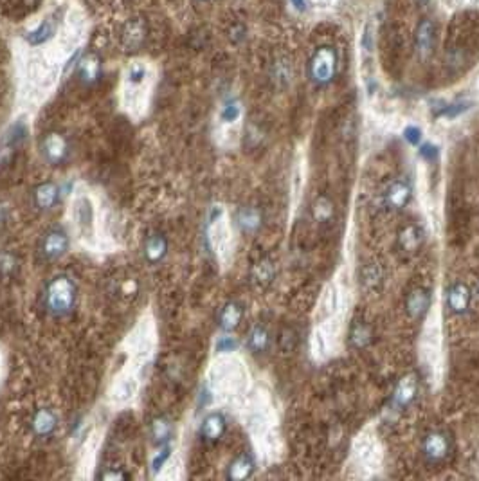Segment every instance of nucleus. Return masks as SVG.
I'll return each instance as SVG.
<instances>
[{
	"label": "nucleus",
	"mask_w": 479,
	"mask_h": 481,
	"mask_svg": "<svg viewBox=\"0 0 479 481\" xmlns=\"http://www.w3.org/2000/svg\"><path fill=\"white\" fill-rule=\"evenodd\" d=\"M78 300V287L74 280L67 274H58L49 282L44 296L47 312L55 318H64L73 312Z\"/></svg>",
	"instance_id": "obj_1"
},
{
	"label": "nucleus",
	"mask_w": 479,
	"mask_h": 481,
	"mask_svg": "<svg viewBox=\"0 0 479 481\" xmlns=\"http://www.w3.org/2000/svg\"><path fill=\"white\" fill-rule=\"evenodd\" d=\"M339 55L334 46H319L308 62V78L316 87H328L337 76Z\"/></svg>",
	"instance_id": "obj_2"
},
{
	"label": "nucleus",
	"mask_w": 479,
	"mask_h": 481,
	"mask_svg": "<svg viewBox=\"0 0 479 481\" xmlns=\"http://www.w3.org/2000/svg\"><path fill=\"white\" fill-rule=\"evenodd\" d=\"M422 456L429 465H442L449 460L452 451L451 435L443 429H433L422 438Z\"/></svg>",
	"instance_id": "obj_3"
},
{
	"label": "nucleus",
	"mask_w": 479,
	"mask_h": 481,
	"mask_svg": "<svg viewBox=\"0 0 479 481\" xmlns=\"http://www.w3.org/2000/svg\"><path fill=\"white\" fill-rule=\"evenodd\" d=\"M416 397H418V379L413 373H407L395 386L393 395H391V406L397 411H404V409L411 408Z\"/></svg>",
	"instance_id": "obj_4"
},
{
	"label": "nucleus",
	"mask_w": 479,
	"mask_h": 481,
	"mask_svg": "<svg viewBox=\"0 0 479 481\" xmlns=\"http://www.w3.org/2000/svg\"><path fill=\"white\" fill-rule=\"evenodd\" d=\"M413 197V188L411 184L404 179H395L388 184V188L384 190V206L391 211H400V209L406 208L409 202H411Z\"/></svg>",
	"instance_id": "obj_5"
},
{
	"label": "nucleus",
	"mask_w": 479,
	"mask_h": 481,
	"mask_svg": "<svg viewBox=\"0 0 479 481\" xmlns=\"http://www.w3.org/2000/svg\"><path fill=\"white\" fill-rule=\"evenodd\" d=\"M472 303V292L470 287L463 282H454L449 285L447 292H445V305H447L449 312L454 316H465Z\"/></svg>",
	"instance_id": "obj_6"
},
{
	"label": "nucleus",
	"mask_w": 479,
	"mask_h": 481,
	"mask_svg": "<svg viewBox=\"0 0 479 481\" xmlns=\"http://www.w3.org/2000/svg\"><path fill=\"white\" fill-rule=\"evenodd\" d=\"M40 152L49 164L65 163L69 157L67 139L60 134H47L40 145Z\"/></svg>",
	"instance_id": "obj_7"
},
{
	"label": "nucleus",
	"mask_w": 479,
	"mask_h": 481,
	"mask_svg": "<svg viewBox=\"0 0 479 481\" xmlns=\"http://www.w3.org/2000/svg\"><path fill=\"white\" fill-rule=\"evenodd\" d=\"M424 246V231L416 224H407L397 235L398 251L406 256L416 255Z\"/></svg>",
	"instance_id": "obj_8"
},
{
	"label": "nucleus",
	"mask_w": 479,
	"mask_h": 481,
	"mask_svg": "<svg viewBox=\"0 0 479 481\" xmlns=\"http://www.w3.org/2000/svg\"><path fill=\"white\" fill-rule=\"evenodd\" d=\"M42 255L47 260H60L67 255L69 236L64 229H51L42 240Z\"/></svg>",
	"instance_id": "obj_9"
},
{
	"label": "nucleus",
	"mask_w": 479,
	"mask_h": 481,
	"mask_svg": "<svg viewBox=\"0 0 479 481\" xmlns=\"http://www.w3.org/2000/svg\"><path fill=\"white\" fill-rule=\"evenodd\" d=\"M434 42H436V31L434 24L429 19H424L418 22L415 31V49L416 55L422 60H427L434 51Z\"/></svg>",
	"instance_id": "obj_10"
},
{
	"label": "nucleus",
	"mask_w": 479,
	"mask_h": 481,
	"mask_svg": "<svg viewBox=\"0 0 479 481\" xmlns=\"http://www.w3.org/2000/svg\"><path fill=\"white\" fill-rule=\"evenodd\" d=\"M431 291L425 287H416L406 296V314L411 319H422L431 309Z\"/></svg>",
	"instance_id": "obj_11"
},
{
	"label": "nucleus",
	"mask_w": 479,
	"mask_h": 481,
	"mask_svg": "<svg viewBox=\"0 0 479 481\" xmlns=\"http://www.w3.org/2000/svg\"><path fill=\"white\" fill-rule=\"evenodd\" d=\"M227 431V420L226 417L218 411L215 413H209L208 417L202 420V426H200V436H202L204 442L208 444H217L224 438Z\"/></svg>",
	"instance_id": "obj_12"
},
{
	"label": "nucleus",
	"mask_w": 479,
	"mask_h": 481,
	"mask_svg": "<svg viewBox=\"0 0 479 481\" xmlns=\"http://www.w3.org/2000/svg\"><path fill=\"white\" fill-rule=\"evenodd\" d=\"M373 341H375V332H373L370 323L361 321V319L352 323V327L348 330V345L353 350L361 352V350L370 348L373 345Z\"/></svg>",
	"instance_id": "obj_13"
},
{
	"label": "nucleus",
	"mask_w": 479,
	"mask_h": 481,
	"mask_svg": "<svg viewBox=\"0 0 479 481\" xmlns=\"http://www.w3.org/2000/svg\"><path fill=\"white\" fill-rule=\"evenodd\" d=\"M74 218H76L78 229L83 236H92L94 233V208L87 197H80L74 202Z\"/></svg>",
	"instance_id": "obj_14"
},
{
	"label": "nucleus",
	"mask_w": 479,
	"mask_h": 481,
	"mask_svg": "<svg viewBox=\"0 0 479 481\" xmlns=\"http://www.w3.org/2000/svg\"><path fill=\"white\" fill-rule=\"evenodd\" d=\"M244 319V307L238 301H229L224 305V309L220 310L218 316V325L224 332H235L240 327V323Z\"/></svg>",
	"instance_id": "obj_15"
},
{
	"label": "nucleus",
	"mask_w": 479,
	"mask_h": 481,
	"mask_svg": "<svg viewBox=\"0 0 479 481\" xmlns=\"http://www.w3.org/2000/svg\"><path fill=\"white\" fill-rule=\"evenodd\" d=\"M272 346V336L267 327L263 325H256V327L251 328L249 336H247V348L256 355H262L265 352H269V348Z\"/></svg>",
	"instance_id": "obj_16"
},
{
	"label": "nucleus",
	"mask_w": 479,
	"mask_h": 481,
	"mask_svg": "<svg viewBox=\"0 0 479 481\" xmlns=\"http://www.w3.org/2000/svg\"><path fill=\"white\" fill-rule=\"evenodd\" d=\"M254 469H256V465H254L253 456H249V454H240V456H236V458L229 463V467H227V478L233 481L247 480V478H251L254 474Z\"/></svg>",
	"instance_id": "obj_17"
},
{
	"label": "nucleus",
	"mask_w": 479,
	"mask_h": 481,
	"mask_svg": "<svg viewBox=\"0 0 479 481\" xmlns=\"http://www.w3.org/2000/svg\"><path fill=\"white\" fill-rule=\"evenodd\" d=\"M236 224L244 233L253 235L262 227L263 217L258 208H240L236 213Z\"/></svg>",
	"instance_id": "obj_18"
},
{
	"label": "nucleus",
	"mask_w": 479,
	"mask_h": 481,
	"mask_svg": "<svg viewBox=\"0 0 479 481\" xmlns=\"http://www.w3.org/2000/svg\"><path fill=\"white\" fill-rule=\"evenodd\" d=\"M168 255V240L161 233L150 235L145 242V256L150 264H159Z\"/></svg>",
	"instance_id": "obj_19"
},
{
	"label": "nucleus",
	"mask_w": 479,
	"mask_h": 481,
	"mask_svg": "<svg viewBox=\"0 0 479 481\" xmlns=\"http://www.w3.org/2000/svg\"><path fill=\"white\" fill-rule=\"evenodd\" d=\"M56 427H58V417L51 409H40L33 418V429L42 438L53 435L56 431Z\"/></svg>",
	"instance_id": "obj_20"
},
{
	"label": "nucleus",
	"mask_w": 479,
	"mask_h": 481,
	"mask_svg": "<svg viewBox=\"0 0 479 481\" xmlns=\"http://www.w3.org/2000/svg\"><path fill=\"white\" fill-rule=\"evenodd\" d=\"M146 35L145 24L141 19H134L127 24V28L123 29V46L127 49H137L143 44Z\"/></svg>",
	"instance_id": "obj_21"
},
{
	"label": "nucleus",
	"mask_w": 479,
	"mask_h": 481,
	"mask_svg": "<svg viewBox=\"0 0 479 481\" xmlns=\"http://www.w3.org/2000/svg\"><path fill=\"white\" fill-rule=\"evenodd\" d=\"M274 276H276V267H274V262L269 258L260 260L251 271V278L258 287H269L274 282Z\"/></svg>",
	"instance_id": "obj_22"
},
{
	"label": "nucleus",
	"mask_w": 479,
	"mask_h": 481,
	"mask_svg": "<svg viewBox=\"0 0 479 481\" xmlns=\"http://www.w3.org/2000/svg\"><path fill=\"white\" fill-rule=\"evenodd\" d=\"M60 188L55 182H44L35 190V202L40 209H51L58 202Z\"/></svg>",
	"instance_id": "obj_23"
},
{
	"label": "nucleus",
	"mask_w": 479,
	"mask_h": 481,
	"mask_svg": "<svg viewBox=\"0 0 479 481\" xmlns=\"http://www.w3.org/2000/svg\"><path fill=\"white\" fill-rule=\"evenodd\" d=\"M100 62L96 56H87L80 62V67H78V76L82 80L83 85H94L100 78Z\"/></svg>",
	"instance_id": "obj_24"
},
{
	"label": "nucleus",
	"mask_w": 479,
	"mask_h": 481,
	"mask_svg": "<svg viewBox=\"0 0 479 481\" xmlns=\"http://www.w3.org/2000/svg\"><path fill=\"white\" fill-rule=\"evenodd\" d=\"M55 33L56 24L51 19H47L44 20L37 29L29 31L28 35H26V40H28L31 46H42V44H46V42H49L51 38L55 37Z\"/></svg>",
	"instance_id": "obj_25"
},
{
	"label": "nucleus",
	"mask_w": 479,
	"mask_h": 481,
	"mask_svg": "<svg viewBox=\"0 0 479 481\" xmlns=\"http://www.w3.org/2000/svg\"><path fill=\"white\" fill-rule=\"evenodd\" d=\"M312 215L314 218H316V222L319 224L332 222V218H334L335 215V206L330 200V197H326V195L317 197L316 202H314L312 206Z\"/></svg>",
	"instance_id": "obj_26"
},
{
	"label": "nucleus",
	"mask_w": 479,
	"mask_h": 481,
	"mask_svg": "<svg viewBox=\"0 0 479 481\" xmlns=\"http://www.w3.org/2000/svg\"><path fill=\"white\" fill-rule=\"evenodd\" d=\"M382 283H384V269L380 267V264H370L362 269V285L368 291H379Z\"/></svg>",
	"instance_id": "obj_27"
},
{
	"label": "nucleus",
	"mask_w": 479,
	"mask_h": 481,
	"mask_svg": "<svg viewBox=\"0 0 479 481\" xmlns=\"http://www.w3.org/2000/svg\"><path fill=\"white\" fill-rule=\"evenodd\" d=\"M292 78V67L287 60H278L272 67V80L278 87H287Z\"/></svg>",
	"instance_id": "obj_28"
},
{
	"label": "nucleus",
	"mask_w": 479,
	"mask_h": 481,
	"mask_svg": "<svg viewBox=\"0 0 479 481\" xmlns=\"http://www.w3.org/2000/svg\"><path fill=\"white\" fill-rule=\"evenodd\" d=\"M170 435H172V424L168 422L166 418H157L152 426V436L159 445H164L170 440Z\"/></svg>",
	"instance_id": "obj_29"
},
{
	"label": "nucleus",
	"mask_w": 479,
	"mask_h": 481,
	"mask_svg": "<svg viewBox=\"0 0 479 481\" xmlns=\"http://www.w3.org/2000/svg\"><path fill=\"white\" fill-rule=\"evenodd\" d=\"M298 346V332L294 328H283L280 334V348L281 352L290 354Z\"/></svg>",
	"instance_id": "obj_30"
},
{
	"label": "nucleus",
	"mask_w": 479,
	"mask_h": 481,
	"mask_svg": "<svg viewBox=\"0 0 479 481\" xmlns=\"http://www.w3.org/2000/svg\"><path fill=\"white\" fill-rule=\"evenodd\" d=\"M172 458V447L168 444L161 445V449H159V453L155 454L154 460H152V472L154 474H157V472H161V469L164 467L168 463V460Z\"/></svg>",
	"instance_id": "obj_31"
},
{
	"label": "nucleus",
	"mask_w": 479,
	"mask_h": 481,
	"mask_svg": "<svg viewBox=\"0 0 479 481\" xmlns=\"http://www.w3.org/2000/svg\"><path fill=\"white\" fill-rule=\"evenodd\" d=\"M220 118L224 123H235L236 119L240 118V105L235 103V101H231V103H227L224 109H222Z\"/></svg>",
	"instance_id": "obj_32"
},
{
	"label": "nucleus",
	"mask_w": 479,
	"mask_h": 481,
	"mask_svg": "<svg viewBox=\"0 0 479 481\" xmlns=\"http://www.w3.org/2000/svg\"><path fill=\"white\" fill-rule=\"evenodd\" d=\"M136 382L132 381V379H127V381H123L121 384L118 386V399L119 400H127V399H130L134 393H136Z\"/></svg>",
	"instance_id": "obj_33"
},
{
	"label": "nucleus",
	"mask_w": 479,
	"mask_h": 481,
	"mask_svg": "<svg viewBox=\"0 0 479 481\" xmlns=\"http://www.w3.org/2000/svg\"><path fill=\"white\" fill-rule=\"evenodd\" d=\"M404 139H406L409 145H420L422 141V130L416 125H407L404 128Z\"/></svg>",
	"instance_id": "obj_34"
},
{
	"label": "nucleus",
	"mask_w": 479,
	"mask_h": 481,
	"mask_svg": "<svg viewBox=\"0 0 479 481\" xmlns=\"http://www.w3.org/2000/svg\"><path fill=\"white\" fill-rule=\"evenodd\" d=\"M146 76V71L145 67H141V65H134V67L128 71V82L132 83V85H139V83H143V80H145Z\"/></svg>",
	"instance_id": "obj_35"
},
{
	"label": "nucleus",
	"mask_w": 479,
	"mask_h": 481,
	"mask_svg": "<svg viewBox=\"0 0 479 481\" xmlns=\"http://www.w3.org/2000/svg\"><path fill=\"white\" fill-rule=\"evenodd\" d=\"M418 154H420L422 159H436L438 157V148L434 145H431V143H424V145L420 146V150H418Z\"/></svg>",
	"instance_id": "obj_36"
},
{
	"label": "nucleus",
	"mask_w": 479,
	"mask_h": 481,
	"mask_svg": "<svg viewBox=\"0 0 479 481\" xmlns=\"http://www.w3.org/2000/svg\"><path fill=\"white\" fill-rule=\"evenodd\" d=\"M229 38L233 44H240V42L245 38V26L244 24H236V26H233L229 31Z\"/></svg>",
	"instance_id": "obj_37"
},
{
	"label": "nucleus",
	"mask_w": 479,
	"mask_h": 481,
	"mask_svg": "<svg viewBox=\"0 0 479 481\" xmlns=\"http://www.w3.org/2000/svg\"><path fill=\"white\" fill-rule=\"evenodd\" d=\"M217 348H218V352H233V350L236 348L235 337H229V336L220 337L217 343Z\"/></svg>",
	"instance_id": "obj_38"
},
{
	"label": "nucleus",
	"mask_w": 479,
	"mask_h": 481,
	"mask_svg": "<svg viewBox=\"0 0 479 481\" xmlns=\"http://www.w3.org/2000/svg\"><path fill=\"white\" fill-rule=\"evenodd\" d=\"M290 2H292V6H294L296 10L299 11L307 10V2H305V0H290Z\"/></svg>",
	"instance_id": "obj_39"
},
{
	"label": "nucleus",
	"mask_w": 479,
	"mask_h": 481,
	"mask_svg": "<svg viewBox=\"0 0 479 481\" xmlns=\"http://www.w3.org/2000/svg\"><path fill=\"white\" fill-rule=\"evenodd\" d=\"M4 222V209L0 208V224Z\"/></svg>",
	"instance_id": "obj_40"
},
{
	"label": "nucleus",
	"mask_w": 479,
	"mask_h": 481,
	"mask_svg": "<svg viewBox=\"0 0 479 481\" xmlns=\"http://www.w3.org/2000/svg\"><path fill=\"white\" fill-rule=\"evenodd\" d=\"M416 2H418V4H427L429 0H416Z\"/></svg>",
	"instance_id": "obj_41"
},
{
	"label": "nucleus",
	"mask_w": 479,
	"mask_h": 481,
	"mask_svg": "<svg viewBox=\"0 0 479 481\" xmlns=\"http://www.w3.org/2000/svg\"><path fill=\"white\" fill-rule=\"evenodd\" d=\"M202 2H208V0H202Z\"/></svg>",
	"instance_id": "obj_42"
}]
</instances>
